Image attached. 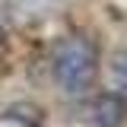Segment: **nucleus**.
Wrapping results in <instances>:
<instances>
[{
  "mask_svg": "<svg viewBox=\"0 0 127 127\" xmlns=\"http://www.w3.org/2000/svg\"><path fill=\"white\" fill-rule=\"evenodd\" d=\"M51 70H54L57 86L67 95H86L95 86V76H98V51L89 38L67 35L54 48Z\"/></svg>",
  "mask_w": 127,
  "mask_h": 127,
  "instance_id": "f257e3e1",
  "label": "nucleus"
},
{
  "mask_svg": "<svg viewBox=\"0 0 127 127\" xmlns=\"http://www.w3.org/2000/svg\"><path fill=\"white\" fill-rule=\"evenodd\" d=\"M86 118L95 127H121L127 121V98L121 92H98L89 98Z\"/></svg>",
  "mask_w": 127,
  "mask_h": 127,
  "instance_id": "f03ea898",
  "label": "nucleus"
},
{
  "mask_svg": "<svg viewBox=\"0 0 127 127\" xmlns=\"http://www.w3.org/2000/svg\"><path fill=\"white\" fill-rule=\"evenodd\" d=\"M51 10H54V0H6V16L22 29L45 22Z\"/></svg>",
  "mask_w": 127,
  "mask_h": 127,
  "instance_id": "7ed1b4c3",
  "label": "nucleus"
},
{
  "mask_svg": "<svg viewBox=\"0 0 127 127\" xmlns=\"http://www.w3.org/2000/svg\"><path fill=\"white\" fill-rule=\"evenodd\" d=\"M108 79L114 89H124L127 92V48H118L108 61Z\"/></svg>",
  "mask_w": 127,
  "mask_h": 127,
  "instance_id": "20e7f679",
  "label": "nucleus"
},
{
  "mask_svg": "<svg viewBox=\"0 0 127 127\" xmlns=\"http://www.w3.org/2000/svg\"><path fill=\"white\" fill-rule=\"evenodd\" d=\"M3 38H6V32H3V29H0V45H3Z\"/></svg>",
  "mask_w": 127,
  "mask_h": 127,
  "instance_id": "39448f33",
  "label": "nucleus"
}]
</instances>
